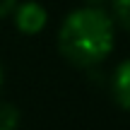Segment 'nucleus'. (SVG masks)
I'll return each mask as SVG.
<instances>
[{"mask_svg":"<svg viewBox=\"0 0 130 130\" xmlns=\"http://www.w3.org/2000/svg\"><path fill=\"white\" fill-rule=\"evenodd\" d=\"M116 46V24L99 5L77 7L58 29V48L75 68H94L111 56Z\"/></svg>","mask_w":130,"mask_h":130,"instance_id":"obj_1","label":"nucleus"},{"mask_svg":"<svg viewBox=\"0 0 130 130\" xmlns=\"http://www.w3.org/2000/svg\"><path fill=\"white\" fill-rule=\"evenodd\" d=\"M12 17H14V27L19 29L22 34H34L43 31V27L48 24V12L41 3L36 0H24V3H17L12 10Z\"/></svg>","mask_w":130,"mask_h":130,"instance_id":"obj_2","label":"nucleus"},{"mask_svg":"<svg viewBox=\"0 0 130 130\" xmlns=\"http://www.w3.org/2000/svg\"><path fill=\"white\" fill-rule=\"evenodd\" d=\"M111 89H113L116 104L121 108H125V111H130V58H125L123 63H118V68L113 70Z\"/></svg>","mask_w":130,"mask_h":130,"instance_id":"obj_3","label":"nucleus"},{"mask_svg":"<svg viewBox=\"0 0 130 130\" xmlns=\"http://www.w3.org/2000/svg\"><path fill=\"white\" fill-rule=\"evenodd\" d=\"M111 19L130 34V0H111Z\"/></svg>","mask_w":130,"mask_h":130,"instance_id":"obj_4","label":"nucleus"},{"mask_svg":"<svg viewBox=\"0 0 130 130\" xmlns=\"http://www.w3.org/2000/svg\"><path fill=\"white\" fill-rule=\"evenodd\" d=\"M19 128V108L10 101H0V130Z\"/></svg>","mask_w":130,"mask_h":130,"instance_id":"obj_5","label":"nucleus"},{"mask_svg":"<svg viewBox=\"0 0 130 130\" xmlns=\"http://www.w3.org/2000/svg\"><path fill=\"white\" fill-rule=\"evenodd\" d=\"M14 5H17V0H0V19L7 17V14H12Z\"/></svg>","mask_w":130,"mask_h":130,"instance_id":"obj_6","label":"nucleus"},{"mask_svg":"<svg viewBox=\"0 0 130 130\" xmlns=\"http://www.w3.org/2000/svg\"><path fill=\"white\" fill-rule=\"evenodd\" d=\"M104 0H87V5H101Z\"/></svg>","mask_w":130,"mask_h":130,"instance_id":"obj_7","label":"nucleus"},{"mask_svg":"<svg viewBox=\"0 0 130 130\" xmlns=\"http://www.w3.org/2000/svg\"><path fill=\"white\" fill-rule=\"evenodd\" d=\"M0 87H3V65H0Z\"/></svg>","mask_w":130,"mask_h":130,"instance_id":"obj_8","label":"nucleus"}]
</instances>
